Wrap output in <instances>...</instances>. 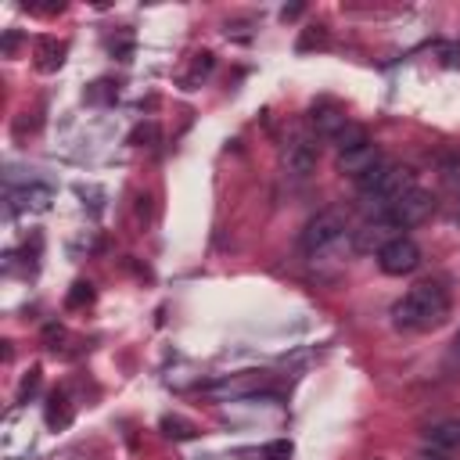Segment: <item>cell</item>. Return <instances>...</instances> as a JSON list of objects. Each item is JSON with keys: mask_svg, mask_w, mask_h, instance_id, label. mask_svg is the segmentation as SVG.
Returning a JSON list of instances; mask_svg holds the SVG:
<instances>
[{"mask_svg": "<svg viewBox=\"0 0 460 460\" xmlns=\"http://www.w3.org/2000/svg\"><path fill=\"white\" fill-rule=\"evenodd\" d=\"M446 317H449V292L439 281L414 285L392 306V324L403 331H428V327H439Z\"/></svg>", "mask_w": 460, "mask_h": 460, "instance_id": "obj_1", "label": "cell"}, {"mask_svg": "<svg viewBox=\"0 0 460 460\" xmlns=\"http://www.w3.org/2000/svg\"><path fill=\"white\" fill-rule=\"evenodd\" d=\"M285 169H288V176H295V180H306L313 169H317V162H320V148H317V141L313 137H306V133H295L288 144H285Z\"/></svg>", "mask_w": 460, "mask_h": 460, "instance_id": "obj_6", "label": "cell"}, {"mask_svg": "<svg viewBox=\"0 0 460 460\" xmlns=\"http://www.w3.org/2000/svg\"><path fill=\"white\" fill-rule=\"evenodd\" d=\"M299 15H303V4H292V8H285V12H281V19H285V22H292V19H299Z\"/></svg>", "mask_w": 460, "mask_h": 460, "instance_id": "obj_20", "label": "cell"}, {"mask_svg": "<svg viewBox=\"0 0 460 460\" xmlns=\"http://www.w3.org/2000/svg\"><path fill=\"white\" fill-rule=\"evenodd\" d=\"M26 198H29L33 209H47V206H51V191H47V188H29Z\"/></svg>", "mask_w": 460, "mask_h": 460, "instance_id": "obj_18", "label": "cell"}, {"mask_svg": "<svg viewBox=\"0 0 460 460\" xmlns=\"http://www.w3.org/2000/svg\"><path fill=\"white\" fill-rule=\"evenodd\" d=\"M439 176H442L446 188L460 191V151H446V155L439 158Z\"/></svg>", "mask_w": 460, "mask_h": 460, "instance_id": "obj_12", "label": "cell"}, {"mask_svg": "<svg viewBox=\"0 0 460 460\" xmlns=\"http://www.w3.org/2000/svg\"><path fill=\"white\" fill-rule=\"evenodd\" d=\"M424 446L442 449V453H456L460 449V421H439L424 432Z\"/></svg>", "mask_w": 460, "mask_h": 460, "instance_id": "obj_9", "label": "cell"}, {"mask_svg": "<svg viewBox=\"0 0 460 460\" xmlns=\"http://www.w3.org/2000/svg\"><path fill=\"white\" fill-rule=\"evenodd\" d=\"M310 123H313V130L320 133V137H338L345 126H349V119H345V112L338 109V105H331V101H324V105H317L313 112H310Z\"/></svg>", "mask_w": 460, "mask_h": 460, "instance_id": "obj_8", "label": "cell"}, {"mask_svg": "<svg viewBox=\"0 0 460 460\" xmlns=\"http://www.w3.org/2000/svg\"><path fill=\"white\" fill-rule=\"evenodd\" d=\"M382 162H385V158H382L378 144L371 141V144H363V148H356V151L338 155V173H345V176H352V180H363L371 169H378Z\"/></svg>", "mask_w": 460, "mask_h": 460, "instance_id": "obj_7", "label": "cell"}, {"mask_svg": "<svg viewBox=\"0 0 460 460\" xmlns=\"http://www.w3.org/2000/svg\"><path fill=\"white\" fill-rule=\"evenodd\" d=\"M162 432H165L169 439H195V435H198L195 424L183 421V417H162Z\"/></svg>", "mask_w": 460, "mask_h": 460, "instance_id": "obj_14", "label": "cell"}, {"mask_svg": "<svg viewBox=\"0 0 460 460\" xmlns=\"http://www.w3.org/2000/svg\"><path fill=\"white\" fill-rule=\"evenodd\" d=\"M417 460H453V453H442V449H432V446H424V449L417 453Z\"/></svg>", "mask_w": 460, "mask_h": 460, "instance_id": "obj_19", "label": "cell"}, {"mask_svg": "<svg viewBox=\"0 0 460 460\" xmlns=\"http://www.w3.org/2000/svg\"><path fill=\"white\" fill-rule=\"evenodd\" d=\"M61 61H65V44L61 40H54V36L36 40V69L54 72V69H61Z\"/></svg>", "mask_w": 460, "mask_h": 460, "instance_id": "obj_10", "label": "cell"}, {"mask_svg": "<svg viewBox=\"0 0 460 460\" xmlns=\"http://www.w3.org/2000/svg\"><path fill=\"white\" fill-rule=\"evenodd\" d=\"M449 359H460V335L453 338V352H449Z\"/></svg>", "mask_w": 460, "mask_h": 460, "instance_id": "obj_21", "label": "cell"}, {"mask_svg": "<svg viewBox=\"0 0 460 460\" xmlns=\"http://www.w3.org/2000/svg\"><path fill=\"white\" fill-rule=\"evenodd\" d=\"M292 456H295L292 439H273L262 446V460H292Z\"/></svg>", "mask_w": 460, "mask_h": 460, "instance_id": "obj_15", "label": "cell"}, {"mask_svg": "<svg viewBox=\"0 0 460 460\" xmlns=\"http://www.w3.org/2000/svg\"><path fill=\"white\" fill-rule=\"evenodd\" d=\"M36 389H40V367H33V371L22 378V385H19V403H26Z\"/></svg>", "mask_w": 460, "mask_h": 460, "instance_id": "obj_16", "label": "cell"}, {"mask_svg": "<svg viewBox=\"0 0 460 460\" xmlns=\"http://www.w3.org/2000/svg\"><path fill=\"white\" fill-rule=\"evenodd\" d=\"M94 299V288H90L86 281H79V285H72V292H69V306L76 310V306H83V303H90Z\"/></svg>", "mask_w": 460, "mask_h": 460, "instance_id": "obj_17", "label": "cell"}, {"mask_svg": "<svg viewBox=\"0 0 460 460\" xmlns=\"http://www.w3.org/2000/svg\"><path fill=\"white\" fill-rule=\"evenodd\" d=\"M363 144H371V137H367V130L359 126V123H349L338 137H335V148H338V155H345V151H356V148H363Z\"/></svg>", "mask_w": 460, "mask_h": 460, "instance_id": "obj_11", "label": "cell"}, {"mask_svg": "<svg viewBox=\"0 0 460 460\" xmlns=\"http://www.w3.org/2000/svg\"><path fill=\"white\" fill-rule=\"evenodd\" d=\"M69 421H72V410L65 407V396L54 392L51 403H47V424H51V428H65Z\"/></svg>", "mask_w": 460, "mask_h": 460, "instance_id": "obj_13", "label": "cell"}, {"mask_svg": "<svg viewBox=\"0 0 460 460\" xmlns=\"http://www.w3.org/2000/svg\"><path fill=\"white\" fill-rule=\"evenodd\" d=\"M435 213V198H432V191H421V188H410L382 220L392 227V230H410V227H417V223H424L428 216Z\"/></svg>", "mask_w": 460, "mask_h": 460, "instance_id": "obj_3", "label": "cell"}, {"mask_svg": "<svg viewBox=\"0 0 460 460\" xmlns=\"http://www.w3.org/2000/svg\"><path fill=\"white\" fill-rule=\"evenodd\" d=\"M359 188V206L363 213H375V220H382L410 188H417L414 183V173L407 165H396V162H382L378 169H371L363 180H356Z\"/></svg>", "mask_w": 460, "mask_h": 460, "instance_id": "obj_2", "label": "cell"}, {"mask_svg": "<svg viewBox=\"0 0 460 460\" xmlns=\"http://www.w3.org/2000/svg\"><path fill=\"white\" fill-rule=\"evenodd\" d=\"M342 238H345V216L335 213V209H327V213H317V216L306 223V230H303V248H306L310 255H320V252L335 248Z\"/></svg>", "mask_w": 460, "mask_h": 460, "instance_id": "obj_4", "label": "cell"}, {"mask_svg": "<svg viewBox=\"0 0 460 460\" xmlns=\"http://www.w3.org/2000/svg\"><path fill=\"white\" fill-rule=\"evenodd\" d=\"M378 266L389 273V278H403V273H414L417 266H421V248H417V241H410V238H389L385 245H382V252H378Z\"/></svg>", "mask_w": 460, "mask_h": 460, "instance_id": "obj_5", "label": "cell"}]
</instances>
